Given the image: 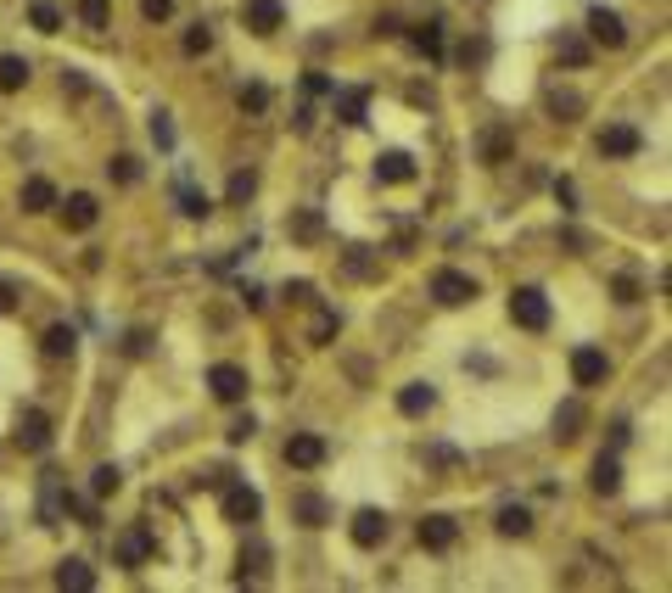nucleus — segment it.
<instances>
[{"label":"nucleus","instance_id":"obj_1","mask_svg":"<svg viewBox=\"0 0 672 593\" xmlns=\"http://www.w3.org/2000/svg\"><path fill=\"white\" fill-rule=\"evenodd\" d=\"M510 319H516L521 331H543V325H550V296L538 286H516L510 291Z\"/></svg>","mask_w":672,"mask_h":593},{"label":"nucleus","instance_id":"obj_2","mask_svg":"<svg viewBox=\"0 0 672 593\" xmlns=\"http://www.w3.org/2000/svg\"><path fill=\"white\" fill-rule=\"evenodd\" d=\"M432 296L443 308H465V303H476V280L460 275V269H437L432 275Z\"/></svg>","mask_w":672,"mask_h":593},{"label":"nucleus","instance_id":"obj_3","mask_svg":"<svg viewBox=\"0 0 672 593\" xmlns=\"http://www.w3.org/2000/svg\"><path fill=\"white\" fill-rule=\"evenodd\" d=\"M258 515H264V499H258V492H252L247 481H230V487H224V520L252 526Z\"/></svg>","mask_w":672,"mask_h":593},{"label":"nucleus","instance_id":"obj_4","mask_svg":"<svg viewBox=\"0 0 672 593\" xmlns=\"http://www.w3.org/2000/svg\"><path fill=\"white\" fill-rule=\"evenodd\" d=\"M208 386H213V398H219V403H241L252 381H247L241 365H213V370H208Z\"/></svg>","mask_w":672,"mask_h":593},{"label":"nucleus","instance_id":"obj_5","mask_svg":"<svg viewBox=\"0 0 672 593\" xmlns=\"http://www.w3.org/2000/svg\"><path fill=\"white\" fill-rule=\"evenodd\" d=\"M605 375H611V358H605L599 347H578V353H571V381H578V386H599Z\"/></svg>","mask_w":672,"mask_h":593},{"label":"nucleus","instance_id":"obj_6","mask_svg":"<svg viewBox=\"0 0 672 593\" xmlns=\"http://www.w3.org/2000/svg\"><path fill=\"white\" fill-rule=\"evenodd\" d=\"M589 34H594L605 51H622V45H628V28H622V17H617L611 6H594V12H589Z\"/></svg>","mask_w":672,"mask_h":593},{"label":"nucleus","instance_id":"obj_7","mask_svg":"<svg viewBox=\"0 0 672 593\" xmlns=\"http://www.w3.org/2000/svg\"><path fill=\"white\" fill-rule=\"evenodd\" d=\"M454 543H460V520L454 515H426L421 520V549L443 554V549H454Z\"/></svg>","mask_w":672,"mask_h":593},{"label":"nucleus","instance_id":"obj_8","mask_svg":"<svg viewBox=\"0 0 672 593\" xmlns=\"http://www.w3.org/2000/svg\"><path fill=\"white\" fill-rule=\"evenodd\" d=\"M347 532H354V543H359V549H381V543H387V532H393V526H387V515H381V510H359Z\"/></svg>","mask_w":672,"mask_h":593},{"label":"nucleus","instance_id":"obj_9","mask_svg":"<svg viewBox=\"0 0 672 593\" xmlns=\"http://www.w3.org/2000/svg\"><path fill=\"white\" fill-rule=\"evenodd\" d=\"M638 146H645V141H638L633 123H605L599 129V157H633Z\"/></svg>","mask_w":672,"mask_h":593},{"label":"nucleus","instance_id":"obj_10","mask_svg":"<svg viewBox=\"0 0 672 593\" xmlns=\"http://www.w3.org/2000/svg\"><path fill=\"white\" fill-rule=\"evenodd\" d=\"M17 448H28V453H45V448H51V420H45L40 409H28V414L17 420Z\"/></svg>","mask_w":672,"mask_h":593},{"label":"nucleus","instance_id":"obj_11","mask_svg":"<svg viewBox=\"0 0 672 593\" xmlns=\"http://www.w3.org/2000/svg\"><path fill=\"white\" fill-rule=\"evenodd\" d=\"M286 459H292L297 471H314V465H326V437H314V432H297L292 442H286Z\"/></svg>","mask_w":672,"mask_h":593},{"label":"nucleus","instance_id":"obj_12","mask_svg":"<svg viewBox=\"0 0 672 593\" xmlns=\"http://www.w3.org/2000/svg\"><path fill=\"white\" fill-rule=\"evenodd\" d=\"M241 17H247V28H252V34H275V28L286 23L280 0H247V6H241Z\"/></svg>","mask_w":672,"mask_h":593},{"label":"nucleus","instance_id":"obj_13","mask_svg":"<svg viewBox=\"0 0 672 593\" xmlns=\"http://www.w3.org/2000/svg\"><path fill=\"white\" fill-rule=\"evenodd\" d=\"M95 219H102V202H95L90 190H73L68 208H62V224H68V229H90Z\"/></svg>","mask_w":672,"mask_h":593},{"label":"nucleus","instance_id":"obj_14","mask_svg":"<svg viewBox=\"0 0 672 593\" xmlns=\"http://www.w3.org/2000/svg\"><path fill=\"white\" fill-rule=\"evenodd\" d=\"M375 180H387V185L414 180V157H409V151H381V157H375Z\"/></svg>","mask_w":672,"mask_h":593},{"label":"nucleus","instance_id":"obj_15","mask_svg":"<svg viewBox=\"0 0 672 593\" xmlns=\"http://www.w3.org/2000/svg\"><path fill=\"white\" fill-rule=\"evenodd\" d=\"M56 588H68V593H90V588H95V571L84 566V559H62V566H56Z\"/></svg>","mask_w":672,"mask_h":593},{"label":"nucleus","instance_id":"obj_16","mask_svg":"<svg viewBox=\"0 0 672 593\" xmlns=\"http://www.w3.org/2000/svg\"><path fill=\"white\" fill-rule=\"evenodd\" d=\"M617 487H622V465H617V453H599V459H594V492H599V499H611Z\"/></svg>","mask_w":672,"mask_h":593},{"label":"nucleus","instance_id":"obj_17","mask_svg":"<svg viewBox=\"0 0 672 593\" xmlns=\"http://www.w3.org/2000/svg\"><path fill=\"white\" fill-rule=\"evenodd\" d=\"M432 403H437V392H432L426 381H409V386L398 392V409H404V414H432Z\"/></svg>","mask_w":672,"mask_h":593},{"label":"nucleus","instance_id":"obj_18","mask_svg":"<svg viewBox=\"0 0 672 593\" xmlns=\"http://www.w3.org/2000/svg\"><path fill=\"white\" fill-rule=\"evenodd\" d=\"M331 95H336V90H331ZM365 107H370V95H365V90H342V95H336V118H342V123H354V129L365 123Z\"/></svg>","mask_w":672,"mask_h":593},{"label":"nucleus","instance_id":"obj_19","mask_svg":"<svg viewBox=\"0 0 672 593\" xmlns=\"http://www.w3.org/2000/svg\"><path fill=\"white\" fill-rule=\"evenodd\" d=\"M51 208H56L51 180H28V185H23V213H51Z\"/></svg>","mask_w":672,"mask_h":593},{"label":"nucleus","instance_id":"obj_20","mask_svg":"<svg viewBox=\"0 0 672 593\" xmlns=\"http://www.w3.org/2000/svg\"><path fill=\"white\" fill-rule=\"evenodd\" d=\"M578 425H583V403L571 398V403H560V414H555V437H560V442H578V437H583Z\"/></svg>","mask_w":672,"mask_h":593},{"label":"nucleus","instance_id":"obj_21","mask_svg":"<svg viewBox=\"0 0 672 593\" xmlns=\"http://www.w3.org/2000/svg\"><path fill=\"white\" fill-rule=\"evenodd\" d=\"M493 526H499V532H504V538H527V532H532V515H527L521 504H504Z\"/></svg>","mask_w":672,"mask_h":593},{"label":"nucleus","instance_id":"obj_22","mask_svg":"<svg viewBox=\"0 0 672 593\" xmlns=\"http://www.w3.org/2000/svg\"><path fill=\"white\" fill-rule=\"evenodd\" d=\"M51 358H68L73 347H79V331H73V325H51V331H45V342H40Z\"/></svg>","mask_w":672,"mask_h":593},{"label":"nucleus","instance_id":"obj_23","mask_svg":"<svg viewBox=\"0 0 672 593\" xmlns=\"http://www.w3.org/2000/svg\"><path fill=\"white\" fill-rule=\"evenodd\" d=\"M264 566H269V549L252 538V543L241 549V571H236V577H241V582H247V577H264Z\"/></svg>","mask_w":672,"mask_h":593},{"label":"nucleus","instance_id":"obj_24","mask_svg":"<svg viewBox=\"0 0 672 593\" xmlns=\"http://www.w3.org/2000/svg\"><path fill=\"white\" fill-rule=\"evenodd\" d=\"M292 515H297L303 526H326V520H331V504H326V499H314V492H308V499H297V504H292Z\"/></svg>","mask_w":672,"mask_h":593},{"label":"nucleus","instance_id":"obj_25","mask_svg":"<svg viewBox=\"0 0 672 593\" xmlns=\"http://www.w3.org/2000/svg\"><path fill=\"white\" fill-rule=\"evenodd\" d=\"M23 84H28V62H23V56H0V90L12 95V90H23Z\"/></svg>","mask_w":672,"mask_h":593},{"label":"nucleus","instance_id":"obj_26","mask_svg":"<svg viewBox=\"0 0 672 593\" xmlns=\"http://www.w3.org/2000/svg\"><path fill=\"white\" fill-rule=\"evenodd\" d=\"M118 487H123V471H118V465H95V476H90V492H95V499H112Z\"/></svg>","mask_w":672,"mask_h":593},{"label":"nucleus","instance_id":"obj_27","mask_svg":"<svg viewBox=\"0 0 672 593\" xmlns=\"http://www.w3.org/2000/svg\"><path fill=\"white\" fill-rule=\"evenodd\" d=\"M550 112L560 118V123H571L583 112V95H571V90H550Z\"/></svg>","mask_w":672,"mask_h":593},{"label":"nucleus","instance_id":"obj_28","mask_svg":"<svg viewBox=\"0 0 672 593\" xmlns=\"http://www.w3.org/2000/svg\"><path fill=\"white\" fill-rule=\"evenodd\" d=\"M409 45H414V51H426V56H443V34H437V23L409 28Z\"/></svg>","mask_w":672,"mask_h":593},{"label":"nucleus","instance_id":"obj_29","mask_svg":"<svg viewBox=\"0 0 672 593\" xmlns=\"http://www.w3.org/2000/svg\"><path fill=\"white\" fill-rule=\"evenodd\" d=\"M146 554H151V543H146V532H130V538H123V543H118V559H123V566H146Z\"/></svg>","mask_w":672,"mask_h":593},{"label":"nucleus","instance_id":"obj_30","mask_svg":"<svg viewBox=\"0 0 672 593\" xmlns=\"http://www.w3.org/2000/svg\"><path fill=\"white\" fill-rule=\"evenodd\" d=\"M79 17H84V28H107L112 23V0H79Z\"/></svg>","mask_w":672,"mask_h":593},{"label":"nucleus","instance_id":"obj_31","mask_svg":"<svg viewBox=\"0 0 672 593\" xmlns=\"http://www.w3.org/2000/svg\"><path fill=\"white\" fill-rule=\"evenodd\" d=\"M28 23H34L40 34H56V28H62V6H51V0H40V6L28 12Z\"/></svg>","mask_w":672,"mask_h":593},{"label":"nucleus","instance_id":"obj_32","mask_svg":"<svg viewBox=\"0 0 672 593\" xmlns=\"http://www.w3.org/2000/svg\"><path fill=\"white\" fill-rule=\"evenodd\" d=\"M213 51V28L197 23V28H185V56H208Z\"/></svg>","mask_w":672,"mask_h":593},{"label":"nucleus","instance_id":"obj_33","mask_svg":"<svg viewBox=\"0 0 672 593\" xmlns=\"http://www.w3.org/2000/svg\"><path fill=\"white\" fill-rule=\"evenodd\" d=\"M560 62L566 68H589V45L578 34H560Z\"/></svg>","mask_w":672,"mask_h":593},{"label":"nucleus","instance_id":"obj_34","mask_svg":"<svg viewBox=\"0 0 672 593\" xmlns=\"http://www.w3.org/2000/svg\"><path fill=\"white\" fill-rule=\"evenodd\" d=\"M180 213H185V219H208V213H213V202H208L202 190H180Z\"/></svg>","mask_w":672,"mask_h":593},{"label":"nucleus","instance_id":"obj_35","mask_svg":"<svg viewBox=\"0 0 672 593\" xmlns=\"http://www.w3.org/2000/svg\"><path fill=\"white\" fill-rule=\"evenodd\" d=\"M319 229H326V219H319V213H297L292 219V241H314Z\"/></svg>","mask_w":672,"mask_h":593},{"label":"nucleus","instance_id":"obj_36","mask_svg":"<svg viewBox=\"0 0 672 593\" xmlns=\"http://www.w3.org/2000/svg\"><path fill=\"white\" fill-rule=\"evenodd\" d=\"M236 102H241V112H264V107H269V90H264V84H241Z\"/></svg>","mask_w":672,"mask_h":593},{"label":"nucleus","instance_id":"obj_37","mask_svg":"<svg viewBox=\"0 0 672 593\" xmlns=\"http://www.w3.org/2000/svg\"><path fill=\"white\" fill-rule=\"evenodd\" d=\"M107 174H112L118 185H135V180H141V162H135V157H112V162H107Z\"/></svg>","mask_w":672,"mask_h":593},{"label":"nucleus","instance_id":"obj_38","mask_svg":"<svg viewBox=\"0 0 672 593\" xmlns=\"http://www.w3.org/2000/svg\"><path fill=\"white\" fill-rule=\"evenodd\" d=\"M252 190H258V174H252V169H241V174L230 180V202H247Z\"/></svg>","mask_w":672,"mask_h":593},{"label":"nucleus","instance_id":"obj_39","mask_svg":"<svg viewBox=\"0 0 672 593\" xmlns=\"http://www.w3.org/2000/svg\"><path fill=\"white\" fill-rule=\"evenodd\" d=\"M151 141L163 146V151L174 146V123H169V112H157V118H151Z\"/></svg>","mask_w":672,"mask_h":593},{"label":"nucleus","instance_id":"obj_40","mask_svg":"<svg viewBox=\"0 0 672 593\" xmlns=\"http://www.w3.org/2000/svg\"><path fill=\"white\" fill-rule=\"evenodd\" d=\"M611 296H617V303H638V280L617 275V280H611Z\"/></svg>","mask_w":672,"mask_h":593},{"label":"nucleus","instance_id":"obj_41","mask_svg":"<svg viewBox=\"0 0 672 593\" xmlns=\"http://www.w3.org/2000/svg\"><path fill=\"white\" fill-rule=\"evenodd\" d=\"M252 432H258V420H252V414H241V420H230V432H224V437H230V442H247Z\"/></svg>","mask_w":672,"mask_h":593},{"label":"nucleus","instance_id":"obj_42","mask_svg":"<svg viewBox=\"0 0 672 593\" xmlns=\"http://www.w3.org/2000/svg\"><path fill=\"white\" fill-rule=\"evenodd\" d=\"M141 12H146L151 23H163V17H174V0H141Z\"/></svg>","mask_w":672,"mask_h":593},{"label":"nucleus","instance_id":"obj_43","mask_svg":"<svg viewBox=\"0 0 672 593\" xmlns=\"http://www.w3.org/2000/svg\"><path fill=\"white\" fill-rule=\"evenodd\" d=\"M308 336H314V342H331V336H336V314H319Z\"/></svg>","mask_w":672,"mask_h":593},{"label":"nucleus","instance_id":"obj_44","mask_svg":"<svg viewBox=\"0 0 672 593\" xmlns=\"http://www.w3.org/2000/svg\"><path fill=\"white\" fill-rule=\"evenodd\" d=\"M303 84H308V95H331V90H336V84H331V79H326V73H308V79H303Z\"/></svg>","mask_w":672,"mask_h":593},{"label":"nucleus","instance_id":"obj_45","mask_svg":"<svg viewBox=\"0 0 672 593\" xmlns=\"http://www.w3.org/2000/svg\"><path fill=\"white\" fill-rule=\"evenodd\" d=\"M555 196H560V208H578V185H571V180H560Z\"/></svg>","mask_w":672,"mask_h":593}]
</instances>
